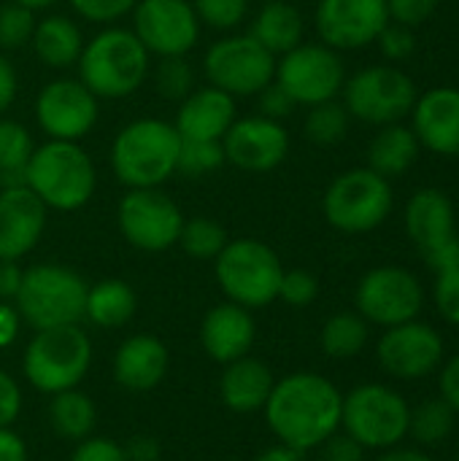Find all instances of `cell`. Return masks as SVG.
Instances as JSON below:
<instances>
[{
	"mask_svg": "<svg viewBox=\"0 0 459 461\" xmlns=\"http://www.w3.org/2000/svg\"><path fill=\"white\" fill-rule=\"evenodd\" d=\"M73 11L89 22H116L127 14H133V8L138 5V0H70Z\"/></svg>",
	"mask_w": 459,
	"mask_h": 461,
	"instance_id": "cell-43",
	"label": "cell"
},
{
	"mask_svg": "<svg viewBox=\"0 0 459 461\" xmlns=\"http://www.w3.org/2000/svg\"><path fill=\"white\" fill-rule=\"evenodd\" d=\"M379 365L400 381H419L436 373L444 362V340L425 321H406L390 327L379 340Z\"/></svg>",
	"mask_w": 459,
	"mask_h": 461,
	"instance_id": "cell-17",
	"label": "cell"
},
{
	"mask_svg": "<svg viewBox=\"0 0 459 461\" xmlns=\"http://www.w3.org/2000/svg\"><path fill=\"white\" fill-rule=\"evenodd\" d=\"M457 459H459V448H457Z\"/></svg>",
	"mask_w": 459,
	"mask_h": 461,
	"instance_id": "cell-60",
	"label": "cell"
},
{
	"mask_svg": "<svg viewBox=\"0 0 459 461\" xmlns=\"http://www.w3.org/2000/svg\"><path fill=\"white\" fill-rule=\"evenodd\" d=\"M35 11L19 5V3H5L0 5V49L14 51L30 43L32 30H35Z\"/></svg>",
	"mask_w": 459,
	"mask_h": 461,
	"instance_id": "cell-38",
	"label": "cell"
},
{
	"mask_svg": "<svg viewBox=\"0 0 459 461\" xmlns=\"http://www.w3.org/2000/svg\"><path fill=\"white\" fill-rule=\"evenodd\" d=\"M414 135L441 157H459V89L436 86L414 103Z\"/></svg>",
	"mask_w": 459,
	"mask_h": 461,
	"instance_id": "cell-21",
	"label": "cell"
},
{
	"mask_svg": "<svg viewBox=\"0 0 459 461\" xmlns=\"http://www.w3.org/2000/svg\"><path fill=\"white\" fill-rule=\"evenodd\" d=\"M303 32H306L303 14L287 0H268L257 11L252 30H249V35L257 43H262L273 57H281V54L292 51L295 46H300Z\"/></svg>",
	"mask_w": 459,
	"mask_h": 461,
	"instance_id": "cell-28",
	"label": "cell"
},
{
	"mask_svg": "<svg viewBox=\"0 0 459 461\" xmlns=\"http://www.w3.org/2000/svg\"><path fill=\"white\" fill-rule=\"evenodd\" d=\"M203 70L211 86L233 97H249L273 81L276 57L249 32L227 35L206 51Z\"/></svg>",
	"mask_w": 459,
	"mask_h": 461,
	"instance_id": "cell-11",
	"label": "cell"
},
{
	"mask_svg": "<svg viewBox=\"0 0 459 461\" xmlns=\"http://www.w3.org/2000/svg\"><path fill=\"white\" fill-rule=\"evenodd\" d=\"M392 186L384 176L371 167H354L327 186L322 208L330 227L360 235L381 227L392 213Z\"/></svg>",
	"mask_w": 459,
	"mask_h": 461,
	"instance_id": "cell-9",
	"label": "cell"
},
{
	"mask_svg": "<svg viewBox=\"0 0 459 461\" xmlns=\"http://www.w3.org/2000/svg\"><path fill=\"white\" fill-rule=\"evenodd\" d=\"M84 278L65 265H32L24 270L16 311L35 332L78 324L87 305Z\"/></svg>",
	"mask_w": 459,
	"mask_h": 461,
	"instance_id": "cell-6",
	"label": "cell"
},
{
	"mask_svg": "<svg viewBox=\"0 0 459 461\" xmlns=\"http://www.w3.org/2000/svg\"><path fill=\"white\" fill-rule=\"evenodd\" d=\"M422 257H425V262H427L436 273H441V270H446V267L457 265L459 235L449 238V240H444V243H438V246H433V249H427V251H422Z\"/></svg>",
	"mask_w": 459,
	"mask_h": 461,
	"instance_id": "cell-50",
	"label": "cell"
},
{
	"mask_svg": "<svg viewBox=\"0 0 459 461\" xmlns=\"http://www.w3.org/2000/svg\"><path fill=\"white\" fill-rule=\"evenodd\" d=\"M19 327H22V316L16 305L0 300V348H8L19 338Z\"/></svg>",
	"mask_w": 459,
	"mask_h": 461,
	"instance_id": "cell-54",
	"label": "cell"
},
{
	"mask_svg": "<svg viewBox=\"0 0 459 461\" xmlns=\"http://www.w3.org/2000/svg\"><path fill=\"white\" fill-rule=\"evenodd\" d=\"M149 51L133 30L108 27L84 43L76 62L78 81L106 100H119L133 95L149 76Z\"/></svg>",
	"mask_w": 459,
	"mask_h": 461,
	"instance_id": "cell-4",
	"label": "cell"
},
{
	"mask_svg": "<svg viewBox=\"0 0 459 461\" xmlns=\"http://www.w3.org/2000/svg\"><path fill=\"white\" fill-rule=\"evenodd\" d=\"M225 159L246 173H268L287 159L289 135L281 122L265 116L235 119L222 138Z\"/></svg>",
	"mask_w": 459,
	"mask_h": 461,
	"instance_id": "cell-19",
	"label": "cell"
},
{
	"mask_svg": "<svg viewBox=\"0 0 459 461\" xmlns=\"http://www.w3.org/2000/svg\"><path fill=\"white\" fill-rule=\"evenodd\" d=\"M438 8V0H387V14L390 22L403 24V27H419L425 24Z\"/></svg>",
	"mask_w": 459,
	"mask_h": 461,
	"instance_id": "cell-45",
	"label": "cell"
},
{
	"mask_svg": "<svg viewBox=\"0 0 459 461\" xmlns=\"http://www.w3.org/2000/svg\"><path fill=\"white\" fill-rule=\"evenodd\" d=\"M70 461H127L122 446L108 438H87L76 446Z\"/></svg>",
	"mask_w": 459,
	"mask_h": 461,
	"instance_id": "cell-47",
	"label": "cell"
},
{
	"mask_svg": "<svg viewBox=\"0 0 459 461\" xmlns=\"http://www.w3.org/2000/svg\"><path fill=\"white\" fill-rule=\"evenodd\" d=\"M133 32L157 57H187L200 38V19L192 0H138Z\"/></svg>",
	"mask_w": 459,
	"mask_h": 461,
	"instance_id": "cell-15",
	"label": "cell"
},
{
	"mask_svg": "<svg viewBox=\"0 0 459 461\" xmlns=\"http://www.w3.org/2000/svg\"><path fill=\"white\" fill-rule=\"evenodd\" d=\"M454 411L446 400L433 397L425 400L422 405L411 408V424H409V435H414L417 443L422 446H441L452 429H454Z\"/></svg>",
	"mask_w": 459,
	"mask_h": 461,
	"instance_id": "cell-34",
	"label": "cell"
},
{
	"mask_svg": "<svg viewBox=\"0 0 459 461\" xmlns=\"http://www.w3.org/2000/svg\"><path fill=\"white\" fill-rule=\"evenodd\" d=\"M344 394L319 373H292L273 384L265 421L276 440L300 454L319 448L341 427Z\"/></svg>",
	"mask_w": 459,
	"mask_h": 461,
	"instance_id": "cell-1",
	"label": "cell"
},
{
	"mask_svg": "<svg viewBox=\"0 0 459 461\" xmlns=\"http://www.w3.org/2000/svg\"><path fill=\"white\" fill-rule=\"evenodd\" d=\"M181 135L170 122L135 119L111 143V167L127 189H157L176 173Z\"/></svg>",
	"mask_w": 459,
	"mask_h": 461,
	"instance_id": "cell-2",
	"label": "cell"
},
{
	"mask_svg": "<svg viewBox=\"0 0 459 461\" xmlns=\"http://www.w3.org/2000/svg\"><path fill=\"white\" fill-rule=\"evenodd\" d=\"M349 132V111L338 100H325L311 105L306 116V135L317 146H333Z\"/></svg>",
	"mask_w": 459,
	"mask_h": 461,
	"instance_id": "cell-36",
	"label": "cell"
},
{
	"mask_svg": "<svg viewBox=\"0 0 459 461\" xmlns=\"http://www.w3.org/2000/svg\"><path fill=\"white\" fill-rule=\"evenodd\" d=\"M436 289H433V297H436V308L438 313L449 321L459 327V262L436 273Z\"/></svg>",
	"mask_w": 459,
	"mask_h": 461,
	"instance_id": "cell-42",
	"label": "cell"
},
{
	"mask_svg": "<svg viewBox=\"0 0 459 461\" xmlns=\"http://www.w3.org/2000/svg\"><path fill=\"white\" fill-rule=\"evenodd\" d=\"M0 461H27V446L11 427L0 429Z\"/></svg>",
	"mask_w": 459,
	"mask_h": 461,
	"instance_id": "cell-56",
	"label": "cell"
},
{
	"mask_svg": "<svg viewBox=\"0 0 459 461\" xmlns=\"http://www.w3.org/2000/svg\"><path fill=\"white\" fill-rule=\"evenodd\" d=\"M273 81L281 84L298 105H317L335 100L346 84V70L335 49L325 43H300L276 59Z\"/></svg>",
	"mask_w": 459,
	"mask_h": 461,
	"instance_id": "cell-12",
	"label": "cell"
},
{
	"mask_svg": "<svg viewBox=\"0 0 459 461\" xmlns=\"http://www.w3.org/2000/svg\"><path fill=\"white\" fill-rule=\"evenodd\" d=\"M14 3H19V5H24L30 11H43V8H51L57 0H14Z\"/></svg>",
	"mask_w": 459,
	"mask_h": 461,
	"instance_id": "cell-59",
	"label": "cell"
},
{
	"mask_svg": "<svg viewBox=\"0 0 459 461\" xmlns=\"http://www.w3.org/2000/svg\"><path fill=\"white\" fill-rule=\"evenodd\" d=\"M235 119V97L208 84L181 100L173 127L184 140H222Z\"/></svg>",
	"mask_w": 459,
	"mask_h": 461,
	"instance_id": "cell-23",
	"label": "cell"
},
{
	"mask_svg": "<svg viewBox=\"0 0 459 461\" xmlns=\"http://www.w3.org/2000/svg\"><path fill=\"white\" fill-rule=\"evenodd\" d=\"M225 162L227 159H225L222 140H184L181 138L176 173H181L187 178H200V176L219 170Z\"/></svg>",
	"mask_w": 459,
	"mask_h": 461,
	"instance_id": "cell-37",
	"label": "cell"
},
{
	"mask_svg": "<svg viewBox=\"0 0 459 461\" xmlns=\"http://www.w3.org/2000/svg\"><path fill=\"white\" fill-rule=\"evenodd\" d=\"M24 270L19 267L16 259H0V300H16L19 286H22Z\"/></svg>",
	"mask_w": 459,
	"mask_h": 461,
	"instance_id": "cell-53",
	"label": "cell"
},
{
	"mask_svg": "<svg viewBox=\"0 0 459 461\" xmlns=\"http://www.w3.org/2000/svg\"><path fill=\"white\" fill-rule=\"evenodd\" d=\"M30 132L14 122L0 116V189H16L24 184V167L32 157Z\"/></svg>",
	"mask_w": 459,
	"mask_h": 461,
	"instance_id": "cell-32",
	"label": "cell"
},
{
	"mask_svg": "<svg viewBox=\"0 0 459 461\" xmlns=\"http://www.w3.org/2000/svg\"><path fill=\"white\" fill-rule=\"evenodd\" d=\"M216 262V281L230 303L241 308H265L279 300V284L284 276L279 254L254 238L227 240Z\"/></svg>",
	"mask_w": 459,
	"mask_h": 461,
	"instance_id": "cell-7",
	"label": "cell"
},
{
	"mask_svg": "<svg viewBox=\"0 0 459 461\" xmlns=\"http://www.w3.org/2000/svg\"><path fill=\"white\" fill-rule=\"evenodd\" d=\"M84 35L81 27L60 14H51L41 22H35L30 46L35 51V57L54 70H68L78 62L81 51H84Z\"/></svg>",
	"mask_w": 459,
	"mask_h": 461,
	"instance_id": "cell-27",
	"label": "cell"
},
{
	"mask_svg": "<svg viewBox=\"0 0 459 461\" xmlns=\"http://www.w3.org/2000/svg\"><path fill=\"white\" fill-rule=\"evenodd\" d=\"M127 461H160V443L151 435H135L122 446Z\"/></svg>",
	"mask_w": 459,
	"mask_h": 461,
	"instance_id": "cell-52",
	"label": "cell"
},
{
	"mask_svg": "<svg viewBox=\"0 0 459 461\" xmlns=\"http://www.w3.org/2000/svg\"><path fill=\"white\" fill-rule=\"evenodd\" d=\"M154 81L162 97L168 100H184L192 92L195 73L187 62V57H160V65L154 70Z\"/></svg>",
	"mask_w": 459,
	"mask_h": 461,
	"instance_id": "cell-39",
	"label": "cell"
},
{
	"mask_svg": "<svg viewBox=\"0 0 459 461\" xmlns=\"http://www.w3.org/2000/svg\"><path fill=\"white\" fill-rule=\"evenodd\" d=\"M357 313L384 330L414 321L422 313L425 292L419 278L403 267H373L357 284Z\"/></svg>",
	"mask_w": 459,
	"mask_h": 461,
	"instance_id": "cell-13",
	"label": "cell"
},
{
	"mask_svg": "<svg viewBox=\"0 0 459 461\" xmlns=\"http://www.w3.org/2000/svg\"><path fill=\"white\" fill-rule=\"evenodd\" d=\"M368 346V321L360 313H335L322 327V351L333 359H352Z\"/></svg>",
	"mask_w": 459,
	"mask_h": 461,
	"instance_id": "cell-33",
	"label": "cell"
},
{
	"mask_svg": "<svg viewBox=\"0 0 459 461\" xmlns=\"http://www.w3.org/2000/svg\"><path fill=\"white\" fill-rule=\"evenodd\" d=\"M411 424L409 402L384 384H363L344 397L341 427L365 451H387L406 440Z\"/></svg>",
	"mask_w": 459,
	"mask_h": 461,
	"instance_id": "cell-8",
	"label": "cell"
},
{
	"mask_svg": "<svg viewBox=\"0 0 459 461\" xmlns=\"http://www.w3.org/2000/svg\"><path fill=\"white\" fill-rule=\"evenodd\" d=\"M135 308H138V297L133 286L119 278H106L87 289L84 319H89L95 327L116 330L135 316Z\"/></svg>",
	"mask_w": 459,
	"mask_h": 461,
	"instance_id": "cell-30",
	"label": "cell"
},
{
	"mask_svg": "<svg viewBox=\"0 0 459 461\" xmlns=\"http://www.w3.org/2000/svg\"><path fill=\"white\" fill-rule=\"evenodd\" d=\"M273 384L276 381L271 367L246 354L225 365V373L219 378V397L233 413H257L265 408Z\"/></svg>",
	"mask_w": 459,
	"mask_h": 461,
	"instance_id": "cell-26",
	"label": "cell"
},
{
	"mask_svg": "<svg viewBox=\"0 0 459 461\" xmlns=\"http://www.w3.org/2000/svg\"><path fill=\"white\" fill-rule=\"evenodd\" d=\"M19 411H22V389L5 370H0V429L11 427L19 419Z\"/></svg>",
	"mask_w": 459,
	"mask_h": 461,
	"instance_id": "cell-49",
	"label": "cell"
},
{
	"mask_svg": "<svg viewBox=\"0 0 459 461\" xmlns=\"http://www.w3.org/2000/svg\"><path fill=\"white\" fill-rule=\"evenodd\" d=\"M419 138L414 135L411 127L395 122V124H384L371 146H368V167L379 176H384L387 181L390 178H398L403 176L419 157Z\"/></svg>",
	"mask_w": 459,
	"mask_h": 461,
	"instance_id": "cell-29",
	"label": "cell"
},
{
	"mask_svg": "<svg viewBox=\"0 0 459 461\" xmlns=\"http://www.w3.org/2000/svg\"><path fill=\"white\" fill-rule=\"evenodd\" d=\"M387 24V0H319L317 5V32L335 51L376 43Z\"/></svg>",
	"mask_w": 459,
	"mask_h": 461,
	"instance_id": "cell-18",
	"label": "cell"
},
{
	"mask_svg": "<svg viewBox=\"0 0 459 461\" xmlns=\"http://www.w3.org/2000/svg\"><path fill=\"white\" fill-rule=\"evenodd\" d=\"M376 43H379L381 54L387 59H392V62L409 59L414 54V49H417V38H414L411 27H403V24H395V22H390L381 30V35L376 38Z\"/></svg>",
	"mask_w": 459,
	"mask_h": 461,
	"instance_id": "cell-44",
	"label": "cell"
},
{
	"mask_svg": "<svg viewBox=\"0 0 459 461\" xmlns=\"http://www.w3.org/2000/svg\"><path fill=\"white\" fill-rule=\"evenodd\" d=\"M319 451H322V461H363L365 459V448L354 440V438H349L346 432L344 435H333V438H327L322 446H319Z\"/></svg>",
	"mask_w": 459,
	"mask_h": 461,
	"instance_id": "cell-48",
	"label": "cell"
},
{
	"mask_svg": "<svg viewBox=\"0 0 459 461\" xmlns=\"http://www.w3.org/2000/svg\"><path fill=\"white\" fill-rule=\"evenodd\" d=\"M97 97L78 78H57L35 100V119L49 140L78 143L97 124Z\"/></svg>",
	"mask_w": 459,
	"mask_h": 461,
	"instance_id": "cell-16",
	"label": "cell"
},
{
	"mask_svg": "<svg viewBox=\"0 0 459 461\" xmlns=\"http://www.w3.org/2000/svg\"><path fill=\"white\" fill-rule=\"evenodd\" d=\"M179 246L192 259H216L222 254V249L227 246V232L219 221L206 219V216L184 219Z\"/></svg>",
	"mask_w": 459,
	"mask_h": 461,
	"instance_id": "cell-35",
	"label": "cell"
},
{
	"mask_svg": "<svg viewBox=\"0 0 459 461\" xmlns=\"http://www.w3.org/2000/svg\"><path fill=\"white\" fill-rule=\"evenodd\" d=\"M46 205L27 189H0V259H22L46 230Z\"/></svg>",
	"mask_w": 459,
	"mask_h": 461,
	"instance_id": "cell-20",
	"label": "cell"
},
{
	"mask_svg": "<svg viewBox=\"0 0 459 461\" xmlns=\"http://www.w3.org/2000/svg\"><path fill=\"white\" fill-rule=\"evenodd\" d=\"M406 232L419 251H427L457 235L454 203L441 189H419L406 205Z\"/></svg>",
	"mask_w": 459,
	"mask_h": 461,
	"instance_id": "cell-25",
	"label": "cell"
},
{
	"mask_svg": "<svg viewBox=\"0 0 459 461\" xmlns=\"http://www.w3.org/2000/svg\"><path fill=\"white\" fill-rule=\"evenodd\" d=\"M257 105H260V116L265 119H273V122H281L284 116H289L295 111V100L287 95V89L276 81H271L265 89L257 92Z\"/></svg>",
	"mask_w": 459,
	"mask_h": 461,
	"instance_id": "cell-46",
	"label": "cell"
},
{
	"mask_svg": "<svg viewBox=\"0 0 459 461\" xmlns=\"http://www.w3.org/2000/svg\"><path fill=\"white\" fill-rule=\"evenodd\" d=\"M319 281L308 270H284L279 284V297L292 308H306L317 300Z\"/></svg>",
	"mask_w": 459,
	"mask_h": 461,
	"instance_id": "cell-41",
	"label": "cell"
},
{
	"mask_svg": "<svg viewBox=\"0 0 459 461\" xmlns=\"http://www.w3.org/2000/svg\"><path fill=\"white\" fill-rule=\"evenodd\" d=\"M197 19L214 30H233L243 22L249 0H192Z\"/></svg>",
	"mask_w": 459,
	"mask_h": 461,
	"instance_id": "cell-40",
	"label": "cell"
},
{
	"mask_svg": "<svg viewBox=\"0 0 459 461\" xmlns=\"http://www.w3.org/2000/svg\"><path fill=\"white\" fill-rule=\"evenodd\" d=\"M170 354L154 335H133L114 354V381L127 392H151L168 375Z\"/></svg>",
	"mask_w": 459,
	"mask_h": 461,
	"instance_id": "cell-24",
	"label": "cell"
},
{
	"mask_svg": "<svg viewBox=\"0 0 459 461\" xmlns=\"http://www.w3.org/2000/svg\"><path fill=\"white\" fill-rule=\"evenodd\" d=\"M254 461H303V454L279 443V446H273V448H265Z\"/></svg>",
	"mask_w": 459,
	"mask_h": 461,
	"instance_id": "cell-58",
	"label": "cell"
},
{
	"mask_svg": "<svg viewBox=\"0 0 459 461\" xmlns=\"http://www.w3.org/2000/svg\"><path fill=\"white\" fill-rule=\"evenodd\" d=\"M49 424L57 438L81 443L92 438V429L97 424V411L92 397H87L78 389H68L60 394H51L49 402Z\"/></svg>",
	"mask_w": 459,
	"mask_h": 461,
	"instance_id": "cell-31",
	"label": "cell"
},
{
	"mask_svg": "<svg viewBox=\"0 0 459 461\" xmlns=\"http://www.w3.org/2000/svg\"><path fill=\"white\" fill-rule=\"evenodd\" d=\"M254 335L257 327L249 308H241L235 303L214 305L200 324L203 351L219 365H230L246 357L254 346Z\"/></svg>",
	"mask_w": 459,
	"mask_h": 461,
	"instance_id": "cell-22",
	"label": "cell"
},
{
	"mask_svg": "<svg viewBox=\"0 0 459 461\" xmlns=\"http://www.w3.org/2000/svg\"><path fill=\"white\" fill-rule=\"evenodd\" d=\"M438 389H441V400H446L452 411L459 413V354L444 365L438 375Z\"/></svg>",
	"mask_w": 459,
	"mask_h": 461,
	"instance_id": "cell-51",
	"label": "cell"
},
{
	"mask_svg": "<svg viewBox=\"0 0 459 461\" xmlns=\"http://www.w3.org/2000/svg\"><path fill=\"white\" fill-rule=\"evenodd\" d=\"M27 189L54 211L84 208L97 186L95 162L73 140H46L32 149L24 167Z\"/></svg>",
	"mask_w": 459,
	"mask_h": 461,
	"instance_id": "cell-3",
	"label": "cell"
},
{
	"mask_svg": "<svg viewBox=\"0 0 459 461\" xmlns=\"http://www.w3.org/2000/svg\"><path fill=\"white\" fill-rule=\"evenodd\" d=\"M16 86H19L16 70H14V65L0 54V116L11 108V103H14V97H16Z\"/></svg>",
	"mask_w": 459,
	"mask_h": 461,
	"instance_id": "cell-55",
	"label": "cell"
},
{
	"mask_svg": "<svg viewBox=\"0 0 459 461\" xmlns=\"http://www.w3.org/2000/svg\"><path fill=\"white\" fill-rule=\"evenodd\" d=\"M376 461H436L433 456H427L425 451H419V448H400V446H395V448H387L381 456Z\"/></svg>",
	"mask_w": 459,
	"mask_h": 461,
	"instance_id": "cell-57",
	"label": "cell"
},
{
	"mask_svg": "<svg viewBox=\"0 0 459 461\" xmlns=\"http://www.w3.org/2000/svg\"><path fill=\"white\" fill-rule=\"evenodd\" d=\"M417 84L392 65H371L344 84V105L349 116L368 124H395L414 111Z\"/></svg>",
	"mask_w": 459,
	"mask_h": 461,
	"instance_id": "cell-10",
	"label": "cell"
},
{
	"mask_svg": "<svg viewBox=\"0 0 459 461\" xmlns=\"http://www.w3.org/2000/svg\"><path fill=\"white\" fill-rule=\"evenodd\" d=\"M119 230L141 251H168L181 235V208L160 189H130L119 203Z\"/></svg>",
	"mask_w": 459,
	"mask_h": 461,
	"instance_id": "cell-14",
	"label": "cell"
},
{
	"mask_svg": "<svg viewBox=\"0 0 459 461\" xmlns=\"http://www.w3.org/2000/svg\"><path fill=\"white\" fill-rule=\"evenodd\" d=\"M92 365V340L78 324L38 330L24 348L22 373L41 394L78 389Z\"/></svg>",
	"mask_w": 459,
	"mask_h": 461,
	"instance_id": "cell-5",
	"label": "cell"
}]
</instances>
